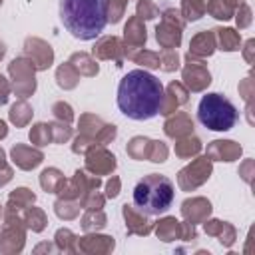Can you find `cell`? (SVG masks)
<instances>
[{"label":"cell","instance_id":"2","mask_svg":"<svg viewBox=\"0 0 255 255\" xmlns=\"http://www.w3.org/2000/svg\"><path fill=\"white\" fill-rule=\"evenodd\" d=\"M110 0H60V20L78 40L98 38L108 24Z\"/></svg>","mask_w":255,"mask_h":255},{"label":"cell","instance_id":"1","mask_svg":"<svg viewBox=\"0 0 255 255\" xmlns=\"http://www.w3.org/2000/svg\"><path fill=\"white\" fill-rule=\"evenodd\" d=\"M118 108L124 116L135 122L155 118L165 100V90L159 78L147 70H131L118 84Z\"/></svg>","mask_w":255,"mask_h":255},{"label":"cell","instance_id":"4","mask_svg":"<svg viewBox=\"0 0 255 255\" xmlns=\"http://www.w3.org/2000/svg\"><path fill=\"white\" fill-rule=\"evenodd\" d=\"M197 120L211 131H229L235 128L239 112L229 98L217 92H209L197 104Z\"/></svg>","mask_w":255,"mask_h":255},{"label":"cell","instance_id":"3","mask_svg":"<svg viewBox=\"0 0 255 255\" xmlns=\"http://www.w3.org/2000/svg\"><path fill=\"white\" fill-rule=\"evenodd\" d=\"M175 197L173 181L159 173H149L141 177L133 187V205L147 215L165 213Z\"/></svg>","mask_w":255,"mask_h":255}]
</instances>
